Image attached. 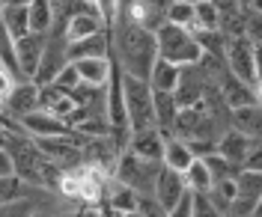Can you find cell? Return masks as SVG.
I'll use <instances>...</instances> for the list:
<instances>
[{"mask_svg":"<svg viewBox=\"0 0 262 217\" xmlns=\"http://www.w3.org/2000/svg\"><path fill=\"white\" fill-rule=\"evenodd\" d=\"M45 48H48V36H24V39H18L15 42V54H18V63L24 68V75L36 81V75H39V68H42V57H45Z\"/></svg>","mask_w":262,"mask_h":217,"instance_id":"cell-8","label":"cell"},{"mask_svg":"<svg viewBox=\"0 0 262 217\" xmlns=\"http://www.w3.org/2000/svg\"><path fill=\"white\" fill-rule=\"evenodd\" d=\"M137 202H140V194L131 190L125 184L114 182L111 190H107V205L114 208L116 214H128V211H137Z\"/></svg>","mask_w":262,"mask_h":217,"instance_id":"cell-22","label":"cell"},{"mask_svg":"<svg viewBox=\"0 0 262 217\" xmlns=\"http://www.w3.org/2000/svg\"><path fill=\"white\" fill-rule=\"evenodd\" d=\"M235 187H238V197H247V200H262V173L259 170H242L238 179H235Z\"/></svg>","mask_w":262,"mask_h":217,"instance_id":"cell-25","label":"cell"},{"mask_svg":"<svg viewBox=\"0 0 262 217\" xmlns=\"http://www.w3.org/2000/svg\"><path fill=\"white\" fill-rule=\"evenodd\" d=\"M78 217H101V205H81Z\"/></svg>","mask_w":262,"mask_h":217,"instance_id":"cell-32","label":"cell"},{"mask_svg":"<svg viewBox=\"0 0 262 217\" xmlns=\"http://www.w3.org/2000/svg\"><path fill=\"white\" fill-rule=\"evenodd\" d=\"M164 146H167V137H164L158 128H152V131L134 134V137H131L128 152L140 155V158H146V161H161L164 164Z\"/></svg>","mask_w":262,"mask_h":217,"instance_id":"cell-15","label":"cell"},{"mask_svg":"<svg viewBox=\"0 0 262 217\" xmlns=\"http://www.w3.org/2000/svg\"><path fill=\"white\" fill-rule=\"evenodd\" d=\"M42 197H48V190H45V187H33V194L27 200L3 205V208H0V217H36L39 211H45V208H42Z\"/></svg>","mask_w":262,"mask_h":217,"instance_id":"cell-19","label":"cell"},{"mask_svg":"<svg viewBox=\"0 0 262 217\" xmlns=\"http://www.w3.org/2000/svg\"><path fill=\"white\" fill-rule=\"evenodd\" d=\"M227 66L229 75L245 81L247 86L259 84V71H256V45L242 36V39H229V51H227Z\"/></svg>","mask_w":262,"mask_h":217,"instance_id":"cell-5","label":"cell"},{"mask_svg":"<svg viewBox=\"0 0 262 217\" xmlns=\"http://www.w3.org/2000/svg\"><path fill=\"white\" fill-rule=\"evenodd\" d=\"M188 194H191V190H188V184H185V176L176 173V170L164 167V173L158 176V184H155V197H158V202L167 208V214H170Z\"/></svg>","mask_w":262,"mask_h":217,"instance_id":"cell-11","label":"cell"},{"mask_svg":"<svg viewBox=\"0 0 262 217\" xmlns=\"http://www.w3.org/2000/svg\"><path fill=\"white\" fill-rule=\"evenodd\" d=\"M253 149H256V140H250V137H245V134L232 131V128H229V131L221 137V143H217V155L227 158L229 164H235L238 170L247 167Z\"/></svg>","mask_w":262,"mask_h":217,"instance_id":"cell-10","label":"cell"},{"mask_svg":"<svg viewBox=\"0 0 262 217\" xmlns=\"http://www.w3.org/2000/svg\"><path fill=\"white\" fill-rule=\"evenodd\" d=\"M182 81V68L167 63V60H158L155 68H152V78H149V86L152 92H176Z\"/></svg>","mask_w":262,"mask_h":217,"instance_id":"cell-18","label":"cell"},{"mask_svg":"<svg viewBox=\"0 0 262 217\" xmlns=\"http://www.w3.org/2000/svg\"><path fill=\"white\" fill-rule=\"evenodd\" d=\"M167 18H170V24H176V27L194 30V24H196V3L173 0V3H170V9H167Z\"/></svg>","mask_w":262,"mask_h":217,"instance_id":"cell-24","label":"cell"},{"mask_svg":"<svg viewBox=\"0 0 262 217\" xmlns=\"http://www.w3.org/2000/svg\"><path fill=\"white\" fill-rule=\"evenodd\" d=\"M81 84H83V78H81V71H78V66H75V63H69V66L57 75V81H54V86H60L63 92H69V95H72V92H75Z\"/></svg>","mask_w":262,"mask_h":217,"instance_id":"cell-27","label":"cell"},{"mask_svg":"<svg viewBox=\"0 0 262 217\" xmlns=\"http://www.w3.org/2000/svg\"><path fill=\"white\" fill-rule=\"evenodd\" d=\"M161 173H164L161 161H146V158H140L134 152H122L114 173V182L125 184L137 194H155V184H158Z\"/></svg>","mask_w":262,"mask_h":217,"instance_id":"cell-3","label":"cell"},{"mask_svg":"<svg viewBox=\"0 0 262 217\" xmlns=\"http://www.w3.org/2000/svg\"><path fill=\"white\" fill-rule=\"evenodd\" d=\"M194 217H227V214H221L206 194H194Z\"/></svg>","mask_w":262,"mask_h":217,"instance_id":"cell-30","label":"cell"},{"mask_svg":"<svg viewBox=\"0 0 262 217\" xmlns=\"http://www.w3.org/2000/svg\"><path fill=\"white\" fill-rule=\"evenodd\" d=\"M256 71H259V81H262V45H256Z\"/></svg>","mask_w":262,"mask_h":217,"instance_id":"cell-33","label":"cell"},{"mask_svg":"<svg viewBox=\"0 0 262 217\" xmlns=\"http://www.w3.org/2000/svg\"><path fill=\"white\" fill-rule=\"evenodd\" d=\"M194 161H196L194 152H191V146H188L185 140H179V137H167V146H164V167L176 170V173L185 176Z\"/></svg>","mask_w":262,"mask_h":217,"instance_id":"cell-17","label":"cell"},{"mask_svg":"<svg viewBox=\"0 0 262 217\" xmlns=\"http://www.w3.org/2000/svg\"><path fill=\"white\" fill-rule=\"evenodd\" d=\"M36 217H54V214H51V211H39Z\"/></svg>","mask_w":262,"mask_h":217,"instance_id":"cell-36","label":"cell"},{"mask_svg":"<svg viewBox=\"0 0 262 217\" xmlns=\"http://www.w3.org/2000/svg\"><path fill=\"white\" fill-rule=\"evenodd\" d=\"M0 24H3V33L12 36V39H24L30 36V3H0Z\"/></svg>","mask_w":262,"mask_h":217,"instance_id":"cell-12","label":"cell"},{"mask_svg":"<svg viewBox=\"0 0 262 217\" xmlns=\"http://www.w3.org/2000/svg\"><path fill=\"white\" fill-rule=\"evenodd\" d=\"M229 128L250 137V140H256V143H262V104H250V107L232 110Z\"/></svg>","mask_w":262,"mask_h":217,"instance_id":"cell-14","label":"cell"},{"mask_svg":"<svg viewBox=\"0 0 262 217\" xmlns=\"http://www.w3.org/2000/svg\"><path fill=\"white\" fill-rule=\"evenodd\" d=\"M185 184H188V190H191V194H212L214 179H212L209 164H206L203 158H196L194 164H191V170L185 173Z\"/></svg>","mask_w":262,"mask_h":217,"instance_id":"cell-21","label":"cell"},{"mask_svg":"<svg viewBox=\"0 0 262 217\" xmlns=\"http://www.w3.org/2000/svg\"><path fill=\"white\" fill-rule=\"evenodd\" d=\"M111 33V63L122 68V75L137 78V81H149L152 68L161 60L158 54V36L131 24V21H116Z\"/></svg>","mask_w":262,"mask_h":217,"instance_id":"cell-1","label":"cell"},{"mask_svg":"<svg viewBox=\"0 0 262 217\" xmlns=\"http://www.w3.org/2000/svg\"><path fill=\"white\" fill-rule=\"evenodd\" d=\"M39 110H42V86L36 81L21 84L9 99L3 101V119H12V122H24L27 116L39 113Z\"/></svg>","mask_w":262,"mask_h":217,"instance_id":"cell-6","label":"cell"},{"mask_svg":"<svg viewBox=\"0 0 262 217\" xmlns=\"http://www.w3.org/2000/svg\"><path fill=\"white\" fill-rule=\"evenodd\" d=\"M158 54H161V60L179 68L200 66V60H203V48L194 39V33L185 27H176V24H167L158 33Z\"/></svg>","mask_w":262,"mask_h":217,"instance_id":"cell-2","label":"cell"},{"mask_svg":"<svg viewBox=\"0 0 262 217\" xmlns=\"http://www.w3.org/2000/svg\"><path fill=\"white\" fill-rule=\"evenodd\" d=\"M247 39L253 45H262V12L253 9V3H250V12H247Z\"/></svg>","mask_w":262,"mask_h":217,"instance_id":"cell-29","label":"cell"},{"mask_svg":"<svg viewBox=\"0 0 262 217\" xmlns=\"http://www.w3.org/2000/svg\"><path fill=\"white\" fill-rule=\"evenodd\" d=\"M33 194V184H27L21 176H12V179H0V205H9V202L27 200Z\"/></svg>","mask_w":262,"mask_h":217,"instance_id":"cell-23","label":"cell"},{"mask_svg":"<svg viewBox=\"0 0 262 217\" xmlns=\"http://www.w3.org/2000/svg\"><path fill=\"white\" fill-rule=\"evenodd\" d=\"M125 107H128V122L131 131H152L158 128V119H155V92L149 81H137V78H128L125 75Z\"/></svg>","mask_w":262,"mask_h":217,"instance_id":"cell-4","label":"cell"},{"mask_svg":"<svg viewBox=\"0 0 262 217\" xmlns=\"http://www.w3.org/2000/svg\"><path fill=\"white\" fill-rule=\"evenodd\" d=\"M217 89H221V95H224V101H227L229 110L259 104V101H256V86H247L245 81H238V78H232V75H229V78L217 86Z\"/></svg>","mask_w":262,"mask_h":217,"instance_id":"cell-16","label":"cell"},{"mask_svg":"<svg viewBox=\"0 0 262 217\" xmlns=\"http://www.w3.org/2000/svg\"><path fill=\"white\" fill-rule=\"evenodd\" d=\"M119 217H143L140 211H128V214H119Z\"/></svg>","mask_w":262,"mask_h":217,"instance_id":"cell-35","label":"cell"},{"mask_svg":"<svg viewBox=\"0 0 262 217\" xmlns=\"http://www.w3.org/2000/svg\"><path fill=\"white\" fill-rule=\"evenodd\" d=\"M256 101H259V104H262V81H259V84H256Z\"/></svg>","mask_w":262,"mask_h":217,"instance_id":"cell-34","label":"cell"},{"mask_svg":"<svg viewBox=\"0 0 262 217\" xmlns=\"http://www.w3.org/2000/svg\"><path fill=\"white\" fill-rule=\"evenodd\" d=\"M167 217H194V194H188V197H185V200H182Z\"/></svg>","mask_w":262,"mask_h":217,"instance_id":"cell-31","label":"cell"},{"mask_svg":"<svg viewBox=\"0 0 262 217\" xmlns=\"http://www.w3.org/2000/svg\"><path fill=\"white\" fill-rule=\"evenodd\" d=\"M69 57L72 63H83V60H111V33L93 36V39H83V42H75L69 45Z\"/></svg>","mask_w":262,"mask_h":217,"instance_id":"cell-13","label":"cell"},{"mask_svg":"<svg viewBox=\"0 0 262 217\" xmlns=\"http://www.w3.org/2000/svg\"><path fill=\"white\" fill-rule=\"evenodd\" d=\"M137 211L143 217H167V208H164L155 194H140V202H137Z\"/></svg>","mask_w":262,"mask_h":217,"instance_id":"cell-28","label":"cell"},{"mask_svg":"<svg viewBox=\"0 0 262 217\" xmlns=\"http://www.w3.org/2000/svg\"><path fill=\"white\" fill-rule=\"evenodd\" d=\"M194 30H221V12H217V3H209V0H200V3H196Z\"/></svg>","mask_w":262,"mask_h":217,"instance_id":"cell-26","label":"cell"},{"mask_svg":"<svg viewBox=\"0 0 262 217\" xmlns=\"http://www.w3.org/2000/svg\"><path fill=\"white\" fill-rule=\"evenodd\" d=\"M21 125H24V131L30 134L33 140H51V137H66V134H72V125H69L66 119L48 113V110H39V113L27 116Z\"/></svg>","mask_w":262,"mask_h":217,"instance_id":"cell-9","label":"cell"},{"mask_svg":"<svg viewBox=\"0 0 262 217\" xmlns=\"http://www.w3.org/2000/svg\"><path fill=\"white\" fill-rule=\"evenodd\" d=\"M107 27H104V21H101V12H98V3H86L83 6V12L69 21V27H66V39H69V45H75V42H83V39H93V36L104 33Z\"/></svg>","mask_w":262,"mask_h":217,"instance_id":"cell-7","label":"cell"},{"mask_svg":"<svg viewBox=\"0 0 262 217\" xmlns=\"http://www.w3.org/2000/svg\"><path fill=\"white\" fill-rule=\"evenodd\" d=\"M57 24V15H54V3H45V0H36L30 3V33L36 36H48Z\"/></svg>","mask_w":262,"mask_h":217,"instance_id":"cell-20","label":"cell"}]
</instances>
